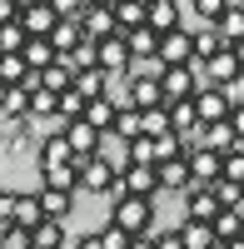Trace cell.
<instances>
[{"instance_id":"6da1fadb","label":"cell","mask_w":244,"mask_h":249,"mask_svg":"<svg viewBox=\"0 0 244 249\" xmlns=\"http://www.w3.org/2000/svg\"><path fill=\"white\" fill-rule=\"evenodd\" d=\"M115 230H125L130 239L139 234H155V199H135V195H120L115 199V214H110Z\"/></svg>"},{"instance_id":"7a4b0ae2","label":"cell","mask_w":244,"mask_h":249,"mask_svg":"<svg viewBox=\"0 0 244 249\" xmlns=\"http://www.w3.org/2000/svg\"><path fill=\"white\" fill-rule=\"evenodd\" d=\"M75 164V175H80V190H95V195H115V184H120V170L110 160H100V155H90V160H70Z\"/></svg>"},{"instance_id":"3957f363","label":"cell","mask_w":244,"mask_h":249,"mask_svg":"<svg viewBox=\"0 0 244 249\" xmlns=\"http://www.w3.org/2000/svg\"><path fill=\"white\" fill-rule=\"evenodd\" d=\"M190 110H194V120H199V124H225V120H229V110H234V100H229V90L205 85V90H194Z\"/></svg>"},{"instance_id":"277c9868","label":"cell","mask_w":244,"mask_h":249,"mask_svg":"<svg viewBox=\"0 0 244 249\" xmlns=\"http://www.w3.org/2000/svg\"><path fill=\"white\" fill-rule=\"evenodd\" d=\"M194 90H199V65H179V70L159 75V95H165V105H190Z\"/></svg>"},{"instance_id":"5b68a950","label":"cell","mask_w":244,"mask_h":249,"mask_svg":"<svg viewBox=\"0 0 244 249\" xmlns=\"http://www.w3.org/2000/svg\"><path fill=\"white\" fill-rule=\"evenodd\" d=\"M120 195H135V199H155V195H159L155 164H120V184H115V199H120Z\"/></svg>"},{"instance_id":"8992f818","label":"cell","mask_w":244,"mask_h":249,"mask_svg":"<svg viewBox=\"0 0 244 249\" xmlns=\"http://www.w3.org/2000/svg\"><path fill=\"white\" fill-rule=\"evenodd\" d=\"M219 164H225V160H219L214 150H205V144L185 150V170H190V184H205V190H209V184L219 179Z\"/></svg>"},{"instance_id":"52a82bcc","label":"cell","mask_w":244,"mask_h":249,"mask_svg":"<svg viewBox=\"0 0 244 249\" xmlns=\"http://www.w3.org/2000/svg\"><path fill=\"white\" fill-rule=\"evenodd\" d=\"M95 70L100 75H125L130 70V50H125V35H110L95 45Z\"/></svg>"},{"instance_id":"ba28073f","label":"cell","mask_w":244,"mask_h":249,"mask_svg":"<svg viewBox=\"0 0 244 249\" xmlns=\"http://www.w3.org/2000/svg\"><path fill=\"white\" fill-rule=\"evenodd\" d=\"M155 60L165 70H179V65H194V55H190V30H170V35H159V50Z\"/></svg>"},{"instance_id":"9c48e42d","label":"cell","mask_w":244,"mask_h":249,"mask_svg":"<svg viewBox=\"0 0 244 249\" xmlns=\"http://www.w3.org/2000/svg\"><path fill=\"white\" fill-rule=\"evenodd\" d=\"M199 70H205V75L214 80L219 90H229V85H239V80H244V70H239V60H234V50H229V45L219 50V55H209V60H205Z\"/></svg>"},{"instance_id":"30bf717a","label":"cell","mask_w":244,"mask_h":249,"mask_svg":"<svg viewBox=\"0 0 244 249\" xmlns=\"http://www.w3.org/2000/svg\"><path fill=\"white\" fill-rule=\"evenodd\" d=\"M219 214V199L205 190V184H190L185 190V219H194V224H209Z\"/></svg>"},{"instance_id":"8fae6325","label":"cell","mask_w":244,"mask_h":249,"mask_svg":"<svg viewBox=\"0 0 244 249\" xmlns=\"http://www.w3.org/2000/svg\"><path fill=\"white\" fill-rule=\"evenodd\" d=\"M145 25H150L155 35L179 30V0H150V5H145Z\"/></svg>"},{"instance_id":"7c38bea8","label":"cell","mask_w":244,"mask_h":249,"mask_svg":"<svg viewBox=\"0 0 244 249\" xmlns=\"http://www.w3.org/2000/svg\"><path fill=\"white\" fill-rule=\"evenodd\" d=\"M35 80H40V90H50V95L60 100V95L70 90V80H75V70H70V60H65V55H55V65H45V70H40Z\"/></svg>"},{"instance_id":"4fadbf2b","label":"cell","mask_w":244,"mask_h":249,"mask_svg":"<svg viewBox=\"0 0 244 249\" xmlns=\"http://www.w3.org/2000/svg\"><path fill=\"white\" fill-rule=\"evenodd\" d=\"M15 20H20V30H25V35H50V30H55V10L45 5V0L25 5V10H20Z\"/></svg>"},{"instance_id":"5bb4252c","label":"cell","mask_w":244,"mask_h":249,"mask_svg":"<svg viewBox=\"0 0 244 249\" xmlns=\"http://www.w3.org/2000/svg\"><path fill=\"white\" fill-rule=\"evenodd\" d=\"M80 120H85L95 135H110V124H115V100H110V95L85 100V115H80Z\"/></svg>"},{"instance_id":"9a60e30c","label":"cell","mask_w":244,"mask_h":249,"mask_svg":"<svg viewBox=\"0 0 244 249\" xmlns=\"http://www.w3.org/2000/svg\"><path fill=\"white\" fill-rule=\"evenodd\" d=\"M35 199H40V214H45V219H60V224H65V214L75 210V195H70V190H35Z\"/></svg>"},{"instance_id":"2e32d148","label":"cell","mask_w":244,"mask_h":249,"mask_svg":"<svg viewBox=\"0 0 244 249\" xmlns=\"http://www.w3.org/2000/svg\"><path fill=\"white\" fill-rule=\"evenodd\" d=\"M20 60H25V70H45V65H55V50H50V40L45 35H25V50H20Z\"/></svg>"},{"instance_id":"e0dca14e","label":"cell","mask_w":244,"mask_h":249,"mask_svg":"<svg viewBox=\"0 0 244 249\" xmlns=\"http://www.w3.org/2000/svg\"><path fill=\"white\" fill-rule=\"evenodd\" d=\"M225 50V40H219V30L214 25H205V30H190V55H194V65H205L209 55H219Z\"/></svg>"},{"instance_id":"ac0fdd59","label":"cell","mask_w":244,"mask_h":249,"mask_svg":"<svg viewBox=\"0 0 244 249\" xmlns=\"http://www.w3.org/2000/svg\"><path fill=\"white\" fill-rule=\"evenodd\" d=\"M110 135L115 140H139V135H145V120H139V110H130V105H115V124H110Z\"/></svg>"},{"instance_id":"d6986e66","label":"cell","mask_w":244,"mask_h":249,"mask_svg":"<svg viewBox=\"0 0 244 249\" xmlns=\"http://www.w3.org/2000/svg\"><path fill=\"white\" fill-rule=\"evenodd\" d=\"M110 15H115L120 35H130V30H139V25H145V0H115V5H110Z\"/></svg>"},{"instance_id":"ffe728a7","label":"cell","mask_w":244,"mask_h":249,"mask_svg":"<svg viewBox=\"0 0 244 249\" xmlns=\"http://www.w3.org/2000/svg\"><path fill=\"white\" fill-rule=\"evenodd\" d=\"M199 144H205V150H214L219 160H225L229 150H239V140H234V130H229V120H225V124H205V135H199Z\"/></svg>"},{"instance_id":"44dd1931","label":"cell","mask_w":244,"mask_h":249,"mask_svg":"<svg viewBox=\"0 0 244 249\" xmlns=\"http://www.w3.org/2000/svg\"><path fill=\"white\" fill-rule=\"evenodd\" d=\"M40 219H45V214H40V199H35V195H15V199H10V224L35 230Z\"/></svg>"},{"instance_id":"7402d4cb","label":"cell","mask_w":244,"mask_h":249,"mask_svg":"<svg viewBox=\"0 0 244 249\" xmlns=\"http://www.w3.org/2000/svg\"><path fill=\"white\" fill-rule=\"evenodd\" d=\"M30 249H65V224L60 219H40L30 230Z\"/></svg>"},{"instance_id":"603a6c76","label":"cell","mask_w":244,"mask_h":249,"mask_svg":"<svg viewBox=\"0 0 244 249\" xmlns=\"http://www.w3.org/2000/svg\"><path fill=\"white\" fill-rule=\"evenodd\" d=\"M155 179H159V190H190L185 155H179V160H165V164H155Z\"/></svg>"},{"instance_id":"cb8c5ba5","label":"cell","mask_w":244,"mask_h":249,"mask_svg":"<svg viewBox=\"0 0 244 249\" xmlns=\"http://www.w3.org/2000/svg\"><path fill=\"white\" fill-rule=\"evenodd\" d=\"M125 50H130V60H155L159 35H155L150 25H139V30H130V35H125Z\"/></svg>"},{"instance_id":"d4e9b609","label":"cell","mask_w":244,"mask_h":249,"mask_svg":"<svg viewBox=\"0 0 244 249\" xmlns=\"http://www.w3.org/2000/svg\"><path fill=\"white\" fill-rule=\"evenodd\" d=\"M214 30H219V40H225V45H239V40H244V5H229L225 15L214 20Z\"/></svg>"},{"instance_id":"484cf974","label":"cell","mask_w":244,"mask_h":249,"mask_svg":"<svg viewBox=\"0 0 244 249\" xmlns=\"http://www.w3.org/2000/svg\"><path fill=\"white\" fill-rule=\"evenodd\" d=\"M45 40H50L55 55H70V50L80 45V25H75V20H55V30H50Z\"/></svg>"},{"instance_id":"4316f807","label":"cell","mask_w":244,"mask_h":249,"mask_svg":"<svg viewBox=\"0 0 244 249\" xmlns=\"http://www.w3.org/2000/svg\"><path fill=\"white\" fill-rule=\"evenodd\" d=\"M55 164H70V144H65V135H60V130L40 144V170H55Z\"/></svg>"},{"instance_id":"83f0119b","label":"cell","mask_w":244,"mask_h":249,"mask_svg":"<svg viewBox=\"0 0 244 249\" xmlns=\"http://www.w3.org/2000/svg\"><path fill=\"white\" fill-rule=\"evenodd\" d=\"M209 195L219 199V210H234V214H244V184H229V179H214V184H209Z\"/></svg>"},{"instance_id":"f1b7e54d","label":"cell","mask_w":244,"mask_h":249,"mask_svg":"<svg viewBox=\"0 0 244 249\" xmlns=\"http://www.w3.org/2000/svg\"><path fill=\"white\" fill-rule=\"evenodd\" d=\"M179 244H185V249H214V230H209V224L185 219V224H179Z\"/></svg>"},{"instance_id":"f546056e","label":"cell","mask_w":244,"mask_h":249,"mask_svg":"<svg viewBox=\"0 0 244 249\" xmlns=\"http://www.w3.org/2000/svg\"><path fill=\"white\" fill-rule=\"evenodd\" d=\"M209 230H214V244L239 239V230H244V214H234V210H219V214L209 219Z\"/></svg>"},{"instance_id":"4dcf8cb0","label":"cell","mask_w":244,"mask_h":249,"mask_svg":"<svg viewBox=\"0 0 244 249\" xmlns=\"http://www.w3.org/2000/svg\"><path fill=\"white\" fill-rule=\"evenodd\" d=\"M40 179H45V190H80V175H75V164H55V170H40Z\"/></svg>"},{"instance_id":"1f68e13d","label":"cell","mask_w":244,"mask_h":249,"mask_svg":"<svg viewBox=\"0 0 244 249\" xmlns=\"http://www.w3.org/2000/svg\"><path fill=\"white\" fill-rule=\"evenodd\" d=\"M70 90H75L80 100H100V95H105V75H100V70H80V75L70 80Z\"/></svg>"},{"instance_id":"d6a6232c","label":"cell","mask_w":244,"mask_h":249,"mask_svg":"<svg viewBox=\"0 0 244 249\" xmlns=\"http://www.w3.org/2000/svg\"><path fill=\"white\" fill-rule=\"evenodd\" d=\"M25 120H55V95H50V90H30Z\"/></svg>"},{"instance_id":"836d02e7","label":"cell","mask_w":244,"mask_h":249,"mask_svg":"<svg viewBox=\"0 0 244 249\" xmlns=\"http://www.w3.org/2000/svg\"><path fill=\"white\" fill-rule=\"evenodd\" d=\"M20 50H25V30H20V20L0 25V55H20Z\"/></svg>"},{"instance_id":"e575fe53","label":"cell","mask_w":244,"mask_h":249,"mask_svg":"<svg viewBox=\"0 0 244 249\" xmlns=\"http://www.w3.org/2000/svg\"><path fill=\"white\" fill-rule=\"evenodd\" d=\"M25 90H0V115L5 120H25Z\"/></svg>"},{"instance_id":"d590c367","label":"cell","mask_w":244,"mask_h":249,"mask_svg":"<svg viewBox=\"0 0 244 249\" xmlns=\"http://www.w3.org/2000/svg\"><path fill=\"white\" fill-rule=\"evenodd\" d=\"M125 164H155V140H145V135L130 140L125 144Z\"/></svg>"},{"instance_id":"8d00e7d4","label":"cell","mask_w":244,"mask_h":249,"mask_svg":"<svg viewBox=\"0 0 244 249\" xmlns=\"http://www.w3.org/2000/svg\"><path fill=\"white\" fill-rule=\"evenodd\" d=\"M219 179H229V184H244V144L225 155V164H219Z\"/></svg>"},{"instance_id":"74e56055","label":"cell","mask_w":244,"mask_h":249,"mask_svg":"<svg viewBox=\"0 0 244 249\" xmlns=\"http://www.w3.org/2000/svg\"><path fill=\"white\" fill-rule=\"evenodd\" d=\"M139 120H145V140H159V135H170V115H165V110H145Z\"/></svg>"},{"instance_id":"f35d334b","label":"cell","mask_w":244,"mask_h":249,"mask_svg":"<svg viewBox=\"0 0 244 249\" xmlns=\"http://www.w3.org/2000/svg\"><path fill=\"white\" fill-rule=\"evenodd\" d=\"M190 5H194V15L205 20V25H214V20L229 10V0H190Z\"/></svg>"},{"instance_id":"ab89813d","label":"cell","mask_w":244,"mask_h":249,"mask_svg":"<svg viewBox=\"0 0 244 249\" xmlns=\"http://www.w3.org/2000/svg\"><path fill=\"white\" fill-rule=\"evenodd\" d=\"M179 155H185V144H179L174 135H159V140H155V164H165V160H179Z\"/></svg>"},{"instance_id":"60d3db41","label":"cell","mask_w":244,"mask_h":249,"mask_svg":"<svg viewBox=\"0 0 244 249\" xmlns=\"http://www.w3.org/2000/svg\"><path fill=\"white\" fill-rule=\"evenodd\" d=\"M0 249H30V230H20V224H5V230H0Z\"/></svg>"},{"instance_id":"b9f144b4","label":"cell","mask_w":244,"mask_h":249,"mask_svg":"<svg viewBox=\"0 0 244 249\" xmlns=\"http://www.w3.org/2000/svg\"><path fill=\"white\" fill-rule=\"evenodd\" d=\"M45 5L55 10V20H80L85 15V0H45Z\"/></svg>"},{"instance_id":"7bdbcfd3","label":"cell","mask_w":244,"mask_h":249,"mask_svg":"<svg viewBox=\"0 0 244 249\" xmlns=\"http://www.w3.org/2000/svg\"><path fill=\"white\" fill-rule=\"evenodd\" d=\"M150 244H155V249H185V244H179V230H155Z\"/></svg>"},{"instance_id":"ee69618b","label":"cell","mask_w":244,"mask_h":249,"mask_svg":"<svg viewBox=\"0 0 244 249\" xmlns=\"http://www.w3.org/2000/svg\"><path fill=\"white\" fill-rule=\"evenodd\" d=\"M5 135H10L15 144H25V140H30V120H5Z\"/></svg>"},{"instance_id":"f6af8a7d","label":"cell","mask_w":244,"mask_h":249,"mask_svg":"<svg viewBox=\"0 0 244 249\" xmlns=\"http://www.w3.org/2000/svg\"><path fill=\"white\" fill-rule=\"evenodd\" d=\"M100 244H105V249H125V244H130V234H125V230H115V224H110V230L100 234Z\"/></svg>"},{"instance_id":"bcb514c9","label":"cell","mask_w":244,"mask_h":249,"mask_svg":"<svg viewBox=\"0 0 244 249\" xmlns=\"http://www.w3.org/2000/svg\"><path fill=\"white\" fill-rule=\"evenodd\" d=\"M229 130H234V140L244 144V100H239V105L229 110Z\"/></svg>"},{"instance_id":"7dc6e473","label":"cell","mask_w":244,"mask_h":249,"mask_svg":"<svg viewBox=\"0 0 244 249\" xmlns=\"http://www.w3.org/2000/svg\"><path fill=\"white\" fill-rule=\"evenodd\" d=\"M15 15H20V5H15V0H0V25H10Z\"/></svg>"},{"instance_id":"c3c4849f","label":"cell","mask_w":244,"mask_h":249,"mask_svg":"<svg viewBox=\"0 0 244 249\" xmlns=\"http://www.w3.org/2000/svg\"><path fill=\"white\" fill-rule=\"evenodd\" d=\"M10 199H15V195H5V190H0V224H10Z\"/></svg>"},{"instance_id":"681fc988","label":"cell","mask_w":244,"mask_h":249,"mask_svg":"<svg viewBox=\"0 0 244 249\" xmlns=\"http://www.w3.org/2000/svg\"><path fill=\"white\" fill-rule=\"evenodd\" d=\"M75 249H105V244H100V234H85V239H80Z\"/></svg>"},{"instance_id":"f907efd6","label":"cell","mask_w":244,"mask_h":249,"mask_svg":"<svg viewBox=\"0 0 244 249\" xmlns=\"http://www.w3.org/2000/svg\"><path fill=\"white\" fill-rule=\"evenodd\" d=\"M125 249H155V244H150V234H139V239H130Z\"/></svg>"},{"instance_id":"816d5d0a","label":"cell","mask_w":244,"mask_h":249,"mask_svg":"<svg viewBox=\"0 0 244 249\" xmlns=\"http://www.w3.org/2000/svg\"><path fill=\"white\" fill-rule=\"evenodd\" d=\"M234 50V60H239V70H244V40H239V45H229Z\"/></svg>"},{"instance_id":"f5cc1de1","label":"cell","mask_w":244,"mask_h":249,"mask_svg":"<svg viewBox=\"0 0 244 249\" xmlns=\"http://www.w3.org/2000/svg\"><path fill=\"white\" fill-rule=\"evenodd\" d=\"M15 5H20V10H25V5H35V0H15Z\"/></svg>"},{"instance_id":"db71d44e","label":"cell","mask_w":244,"mask_h":249,"mask_svg":"<svg viewBox=\"0 0 244 249\" xmlns=\"http://www.w3.org/2000/svg\"><path fill=\"white\" fill-rule=\"evenodd\" d=\"M0 230H5V224H0Z\"/></svg>"}]
</instances>
